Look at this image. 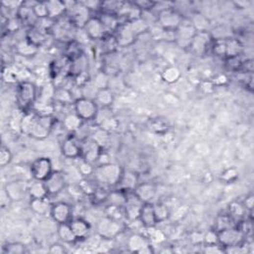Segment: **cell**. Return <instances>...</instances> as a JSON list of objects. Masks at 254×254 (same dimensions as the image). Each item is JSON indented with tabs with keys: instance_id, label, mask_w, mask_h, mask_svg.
I'll use <instances>...</instances> for the list:
<instances>
[{
	"instance_id": "6da1fadb",
	"label": "cell",
	"mask_w": 254,
	"mask_h": 254,
	"mask_svg": "<svg viewBox=\"0 0 254 254\" xmlns=\"http://www.w3.org/2000/svg\"><path fill=\"white\" fill-rule=\"evenodd\" d=\"M123 170L116 163H107L99 165L95 168L94 176L98 183L105 186H117Z\"/></svg>"
},
{
	"instance_id": "7a4b0ae2",
	"label": "cell",
	"mask_w": 254,
	"mask_h": 254,
	"mask_svg": "<svg viewBox=\"0 0 254 254\" xmlns=\"http://www.w3.org/2000/svg\"><path fill=\"white\" fill-rule=\"evenodd\" d=\"M54 125V118L51 115L35 116L28 135L35 139L43 140L50 135Z\"/></svg>"
},
{
	"instance_id": "3957f363",
	"label": "cell",
	"mask_w": 254,
	"mask_h": 254,
	"mask_svg": "<svg viewBox=\"0 0 254 254\" xmlns=\"http://www.w3.org/2000/svg\"><path fill=\"white\" fill-rule=\"evenodd\" d=\"M100 106L93 99L88 98H78L74 102V110L75 113L79 116L82 121H90L95 120Z\"/></svg>"
},
{
	"instance_id": "277c9868",
	"label": "cell",
	"mask_w": 254,
	"mask_h": 254,
	"mask_svg": "<svg viewBox=\"0 0 254 254\" xmlns=\"http://www.w3.org/2000/svg\"><path fill=\"white\" fill-rule=\"evenodd\" d=\"M122 231V226L119 221H116L108 216L102 218L97 224V232L103 239H113Z\"/></svg>"
},
{
	"instance_id": "5b68a950",
	"label": "cell",
	"mask_w": 254,
	"mask_h": 254,
	"mask_svg": "<svg viewBox=\"0 0 254 254\" xmlns=\"http://www.w3.org/2000/svg\"><path fill=\"white\" fill-rule=\"evenodd\" d=\"M80 158L93 165L98 162L102 152V147L92 137H87L80 140Z\"/></svg>"
},
{
	"instance_id": "8992f818",
	"label": "cell",
	"mask_w": 254,
	"mask_h": 254,
	"mask_svg": "<svg viewBox=\"0 0 254 254\" xmlns=\"http://www.w3.org/2000/svg\"><path fill=\"white\" fill-rule=\"evenodd\" d=\"M183 21V16L172 8H166L158 14V23L164 30L175 31Z\"/></svg>"
},
{
	"instance_id": "52a82bcc",
	"label": "cell",
	"mask_w": 254,
	"mask_h": 254,
	"mask_svg": "<svg viewBox=\"0 0 254 254\" xmlns=\"http://www.w3.org/2000/svg\"><path fill=\"white\" fill-rule=\"evenodd\" d=\"M30 172L34 180L44 182L53 172L51 160L47 157L36 159L30 166Z\"/></svg>"
},
{
	"instance_id": "ba28073f",
	"label": "cell",
	"mask_w": 254,
	"mask_h": 254,
	"mask_svg": "<svg viewBox=\"0 0 254 254\" xmlns=\"http://www.w3.org/2000/svg\"><path fill=\"white\" fill-rule=\"evenodd\" d=\"M218 237L219 244L225 249L232 246H240L244 238V233L239 229L231 227L218 231Z\"/></svg>"
},
{
	"instance_id": "9c48e42d",
	"label": "cell",
	"mask_w": 254,
	"mask_h": 254,
	"mask_svg": "<svg viewBox=\"0 0 254 254\" xmlns=\"http://www.w3.org/2000/svg\"><path fill=\"white\" fill-rule=\"evenodd\" d=\"M37 98V89L30 81H22L17 90V101L21 107L26 108L33 104Z\"/></svg>"
},
{
	"instance_id": "30bf717a",
	"label": "cell",
	"mask_w": 254,
	"mask_h": 254,
	"mask_svg": "<svg viewBox=\"0 0 254 254\" xmlns=\"http://www.w3.org/2000/svg\"><path fill=\"white\" fill-rule=\"evenodd\" d=\"M50 216L58 225L69 224L73 219V211L70 204L64 202H58L52 204Z\"/></svg>"
},
{
	"instance_id": "8fae6325",
	"label": "cell",
	"mask_w": 254,
	"mask_h": 254,
	"mask_svg": "<svg viewBox=\"0 0 254 254\" xmlns=\"http://www.w3.org/2000/svg\"><path fill=\"white\" fill-rule=\"evenodd\" d=\"M196 28L192 23L184 24V22L175 30V41L182 48H190L192 41L197 34Z\"/></svg>"
},
{
	"instance_id": "7c38bea8",
	"label": "cell",
	"mask_w": 254,
	"mask_h": 254,
	"mask_svg": "<svg viewBox=\"0 0 254 254\" xmlns=\"http://www.w3.org/2000/svg\"><path fill=\"white\" fill-rule=\"evenodd\" d=\"M46 189L50 195L61 193L67 186V177L62 171H53L52 174L44 181Z\"/></svg>"
},
{
	"instance_id": "4fadbf2b",
	"label": "cell",
	"mask_w": 254,
	"mask_h": 254,
	"mask_svg": "<svg viewBox=\"0 0 254 254\" xmlns=\"http://www.w3.org/2000/svg\"><path fill=\"white\" fill-rule=\"evenodd\" d=\"M83 31L93 40H102L105 37L106 29L100 17H91L83 26Z\"/></svg>"
},
{
	"instance_id": "5bb4252c",
	"label": "cell",
	"mask_w": 254,
	"mask_h": 254,
	"mask_svg": "<svg viewBox=\"0 0 254 254\" xmlns=\"http://www.w3.org/2000/svg\"><path fill=\"white\" fill-rule=\"evenodd\" d=\"M143 204L144 203L133 194V192L131 196L127 195V201L123 206L125 218L128 219L130 222L137 221L139 219V215Z\"/></svg>"
},
{
	"instance_id": "9a60e30c",
	"label": "cell",
	"mask_w": 254,
	"mask_h": 254,
	"mask_svg": "<svg viewBox=\"0 0 254 254\" xmlns=\"http://www.w3.org/2000/svg\"><path fill=\"white\" fill-rule=\"evenodd\" d=\"M138 184H139L138 175L135 172L128 170V171H123L117 186L119 190L125 193H130L135 190Z\"/></svg>"
},
{
	"instance_id": "2e32d148",
	"label": "cell",
	"mask_w": 254,
	"mask_h": 254,
	"mask_svg": "<svg viewBox=\"0 0 254 254\" xmlns=\"http://www.w3.org/2000/svg\"><path fill=\"white\" fill-rule=\"evenodd\" d=\"M61 151L66 158L76 159L80 157L81 154L80 141H78L75 137H68L62 143Z\"/></svg>"
},
{
	"instance_id": "e0dca14e",
	"label": "cell",
	"mask_w": 254,
	"mask_h": 254,
	"mask_svg": "<svg viewBox=\"0 0 254 254\" xmlns=\"http://www.w3.org/2000/svg\"><path fill=\"white\" fill-rule=\"evenodd\" d=\"M116 31H117V34L115 36V39H116V43L118 46H121V47L129 46L136 39V36L130 29L128 23L119 25V27L117 28Z\"/></svg>"
},
{
	"instance_id": "ac0fdd59",
	"label": "cell",
	"mask_w": 254,
	"mask_h": 254,
	"mask_svg": "<svg viewBox=\"0 0 254 254\" xmlns=\"http://www.w3.org/2000/svg\"><path fill=\"white\" fill-rule=\"evenodd\" d=\"M90 11L82 3H75L72 7V21L82 29L84 24L92 17L90 16Z\"/></svg>"
},
{
	"instance_id": "d6986e66",
	"label": "cell",
	"mask_w": 254,
	"mask_h": 254,
	"mask_svg": "<svg viewBox=\"0 0 254 254\" xmlns=\"http://www.w3.org/2000/svg\"><path fill=\"white\" fill-rule=\"evenodd\" d=\"M156 187L151 183H143L138 184V186L133 191V194L143 203H151L156 196Z\"/></svg>"
},
{
	"instance_id": "ffe728a7",
	"label": "cell",
	"mask_w": 254,
	"mask_h": 254,
	"mask_svg": "<svg viewBox=\"0 0 254 254\" xmlns=\"http://www.w3.org/2000/svg\"><path fill=\"white\" fill-rule=\"evenodd\" d=\"M138 220L141 223V225L146 229H153L158 224L154 214L153 203H149L143 204Z\"/></svg>"
},
{
	"instance_id": "44dd1931",
	"label": "cell",
	"mask_w": 254,
	"mask_h": 254,
	"mask_svg": "<svg viewBox=\"0 0 254 254\" xmlns=\"http://www.w3.org/2000/svg\"><path fill=\"white\" fill-rule=\"evenodd\" d=\"M210 41V35L206 31L197 32L195 35L190 48L198 55H203Z\"/></svg>"
},
{
	"instance_id": "7402d4cb",
	"label": "cell",
	"mask_w": 254,
	"mask_h": 254,
	"mask_svg": "<svg viewBox=\"0 0 254 254\" xmlns=\"http://www.w3.org/2000/svg\"><path fill=\"white\" fill-rule=\"evenodd\" d=\"M150 243H149L148 239L143 234L138 233V232L130 234L126 240V246L131 252L140 253L141 250H143Z\"/></svg>"
},
{
	"instance_id": "603a6c76",
	"label": "cell",
	"mask_w": 254,
	"mask_h": 254,
	"mask_svg": "<svg viewBox=\"0 0 254 254\" xmlns=\"http://www.w3.org/2000/svg\"><path fill=\"white\" fill-rule=\"evenodd\" d=\"M70 226L76 235V237L78 239H84L87 238L90 231H91V227L90 224L80 218L74 219L70 222Z\"/></svg>"
},
{
	"instance_id": "cb8c5ba5",
	"label": "cell",
	"mask_w": 254,
	"mask_h": 254,
	"mask_svg": "<svg viewBox=\"0 0 254 254\" xmlns=\"http://www.w3.org/2000/svg\"><path fill=\"white\" fill-rule=\"evenodd\" d=\"M52 204L48 201L47 198L44 199H31L30 201V207L33 213L39 216H46L50 215Z\"/></svg>"
},
{
	"instance_id": "d4e9b609",
	"label": "cell",
	"mask_w": 254,
	"mask_h": 254,
	"mask_svg": "<svg viewBox=\"0 0 254 254\" xmlns=\"http://www.w3.org/2000/svg\"><path fill=\"white\" fill-rule=\"evenodd\" d=\"M48 8V18L56 19L63 16L67 11L66 2L60 1V0H51L46 1Z\"/></svg>"
},
{
	"instance_id": "484cf974",
	"label": "cell",
	"mask_w": 254,
	"mask_h": 254,
	"mask_svg": "<svg viewBox=\"0 0 254 254\" xmlns=\"http://www.w3.org/2000/svg\"><path fill=\"white\" fill-rule=\"evenodd\" d=\"M5 192L11 201H20L25 195V187L21 182H10L6 184Z\"/></svg>"
},
{
	"instance_id": "4316f807",
	"label": "cell",
	"mask_w": 254,
	"mask_h": 254,
	"mask_svg": "<svg viewBox=\"0 0 254 254\" xmlns=\"http://www.w3.org/2000/svg\"><path fill=\"white\" fill-rule=\"evenodd\" d=\"M28 193L31 199H44L49 196L45 183L37 180H34V182L28 187Z\"/></svg>"
},
{
	"instance_id": "83f0119b",
	"label": "cell",
	"mask_w": 254,
	"mask_h": 254,
	"mask_svg": "<svg viewBox=\"0 0 254 254\" xmlns=\"http://www.w3.org/2000/svg\"><path fill=\"white\" fill-rule=\"evenodd\" d=\"M63 125L66 130L70 132H76L80 129V127L82 125V119L79 116H77L75 112L69 113L64 117Z\"/></svg>"
},
{
	"instance_id": "f1b7e54d",
	"label": "cell",
	"mask_w": 254,
	"mask_h": 254,
	"mask_svg": "<svg viewBox=\"0 0 254 254\" xmlns=\"http://www.w3.org/2000/svg\"><path fill=\"white\" fill-rule=\"evenodd\" d=\"M95 101L100 107H110L114 102V96L113 93L107 88L98 91Z\"/></svg>"
},
{
	"instance_id": "f546056e",
	"label": "cell",
	"mask_w": 254,
	"mask_h": 254,
	"mask_svg": "<svg viewBox=\"0 0 254 254\" xmlns=\"http://www.w3.org/2000/svg\"><path fill=\"white\" fill-rule=\"evenodd\" d=\"M58 235L60 237V239L65 242V243H74L77 240V238L76 237L71 226H70V223L69 224H61V225H58Z\"/></svg>"
},
{
	"instance_id": "4dcf8cb0",
	"label": "cell",
	"mask_w": 254,
	"mask_h": 254,
	"mask_svg": "<svg viewBox=\"0 0 254 254\" xmlns=\"http://www.w3.org/2000/svg\"><path fill=\"white\" fill-rule=\"evenodd\" d=\"M161 77L167 83H175L181 77V71L175 66H169L162 72Z\"/></svg>"
},
{
	"instance_id": "1f68e13d",
	"label": "cell",
	"mask_w": 254,
	"mask_h": 254,
	"mask_svg": "<svg viewBox=\"0 0 254 254\" xmlns=\"http://www.w3.org/2000/svg\"><path fill=\"white\" fill-rule=\"evenodd\" d=\"M106 200L108 202V205H114V206H124L126 201H127V193L121 191V190H116L108 194L106 197Z\"/></svg>"
},
{
	"instance_id": "d6a6232c",
	"label": "cell",
	"mask_w": 254,
	"mask_h": 254,
	"mask_svg": "<svg viewBox=\"0 0 254 254\" xmlns=\"http://www.w3.org/2000/svg\"><path fill=\"white\" fill-rule=\"evenodd\" d=\"M17 53L21 56H25V57H30V56H33L37 53L38 51V46L34 45L33 43H31V42L29 40H24V41H21L19 42V43L17 44Z\"/></svg>"
},
{
	"instance_id": "836d02e7",
	"label": "cell",
	"mask_w": 254,
	"mask_h": 254,
	"mask_svg": "<svg viewBox=\"0 0 254 254\" xmlns=\"http://www.w3.org/2000/svg\"><path fill=\"white\" fill-rule=\"evenodd\" d=\"M53 99L61 103V104H70L71 102H75L73 99V94L69 90L65 88H57L54 90V96Z\"/></svg>"
},
{
	"instance_id": "e575fe53",
	"label": "cell",
	"mask_w": 254,
	"mask_h": 254,
	"mask_svg": "<svg viewBox=\"0 0 254 254\" xmlns=\"http://www.w3.org/2000/svg\"><path fill=\"white\" fill-rule=\"evenodd\" d=\"M88 67V61L82 55H78L71 65V72L76 76H81Z\"/></svg>"
},
{
	"instance_id": "d590c367",
	"label": "cell",
	"mask_w": 254,
	"mask_h": 254,
	"mask_svg": "<svg viewBox=\"0 0 254 254\" xmlns=\"http://www.w3.org/2000/svg\"><path fill=\"white\" fill-rule=\"evenodd\" d=\"M102 24L104 25L106 31L108 30H117L119 27V21L116 15L114 14H109V13H103L102 17L100 18Z\"/></svg>"
},
{
	"instance_id": "8d00e7d4",
	"label": "cell",
	"mask_w": 254,
	"mask_h": 254,
	"mask_svg": "<svg viewBox=\"0 0 254 254\" xmlns=\"http://www.w3.org/2000/svg\"><path fill=\"white\" fill-rule=\"evenodd\" d=\"M128 24H129L130 29L132 30V32L134 33V35L136 37L138 35L146 32L148 30V28H149L147 21L145 19H143L142 17H140L138 19H135L133 21H130V22H128Z\"/></svg>"
},
{
	"instance_id": "74e56055",
	"label": "cell",
	"mask_w": 254,
	"mask_h": 254,
	"mask_svg": "<svg viewBox=\"0 0 254 254\" xmlns=\"http://www.w3.org/2000/svg\"><path fill=\"white\" fill-rule=\"evenodd\" d=\"M153 207H154V214L158 223L165 222L169 218V216H170V210H169L167 205L163 203H155L153 204Z\"/></svg>"
},
{
	"instance_id": "f35d334b",
	"label": "cell",
	"mask_w": 254,
	"mask_h": 254,
	"mask_svg": "<svg viewBox=\"0 0 254 254\" xmlns=\"http://www.w3.org/2000/svg\"><path fill=\"white\" fill-rule=\"evenodd\" d=\"M92 82L94 83V86L96 87V89L98 91L107 89L108 88V82H109L108 76L103 72H100L95 76Z\"/></svg>"
},
{
	"instance_id": "ab89813d",
	"label": "cell",
	"mask_w": 254,
	"mask_h": 254,
	"mask_svg": "<svg viewBox=\"0 0 254 254\" xmlns=\"http://www.w3.org/2000/svg\"><path fill=\"white\" fill-rule=\"evenodd\" d=\"M27 40H29L31 43H33L34 45L39 47L40 44L43 43L45 38H44L43 33H42L39 29H31L28 33Z\"/></svg>"
},
{
	"instance_id": "60d3db41",
	"label": "cell",
	"mask_w": 254,
	"mask_h": 254,
	"mask_svg": "<svg viewBox=\"0 0 254 254\" xmlns=\"http://www.w3.org/2000/svg\"><path fill=\"white\" fill-rule=\"evenodd\" d=\"M34 14L39 19L48 18V8L46 1L45 2H35L33 6Z\"/></svg>"
},
{
	"instance_id": "b9f144b4",
	"label": "cell",
	"mask_w": 254,
	"mask_h": 254,
	"mask_svg": "<svg viewBox=\"0 0 254 254\" xmlns=\"http://www.w3.org/2000/svg\"><path fill=\"white\" fill-rule=\"evenodd\" d=\"M3 252L8 253V254H22L26 252V248L23 244L21 243H9L6 246L3 247Z\"/></svg>"
},
{
	"instance_id": "7bdbcfd3",
	"label": "cell",
	"mask_w": 254,
	"mask_h": 254,
	"mask_svg": "<svg viewBox=\"0 0 254 254\" xmlns=\"http://www.w3.org/2000/svg\"><path fill=\"white\" fill-rule=\"evenodd\" d=\"M231 218L229 216H221L217 219V223L215 226V230L217 231H221L223 229L231 228Z\"/></svg>"
},
{
	"instance_id": "ee69618b",
	"label": "cell",
	"mask_w": 254,
	"mask_h": 254,
	"mask_svg": "<svg viewBox=\"0 0 254 254\" xmlns=\"http://www.w3.org/2000/svg\"><path fill=\"white\" fill-rule=\"evenodd\" d=\"M213 51L219 57L227 56V41L224 39L217 40L214 44Z\"/></svg>"
},
{
	"instance_id": "f6af8a7d",
	"label": "cell",
	"mask_w": 254,
	"mask_h": 254,
	"mask_svg": "<svg viewBox=\"0 0 254 254\" xmlns=\"http://www.w3.org/2000/svg\"><path fill=\"white\" fill-rule=\"evenodd\" d=\"M79 189L81 192L86 193L87 195H94L97 192V187L96 184L91 182L88 179H83L80 183H79Z\"/></svg>"
},
{
	"instance_id": "bcb514c9",
	"label": "cell",
	"mask_w": 254,
	"mask_h": 254,
	"mask_svg": "<svg viewBox=\"0 0 254 254\" xmlns=\"http://www.w3.org/2000/svg\"><path fill=\"white\" fill-rule=\"evenodd\" d=\"M11 161H12V154L10 150L7 147L2 146L1 149H0V166L5 167L9 165Z\"/></svg>"
},
{
	"instance_id": "7dc6e473",
	"label": "cell",
	"mask_w": 254,
	"mask_h": 254,
	"mask_svg": "<svg viewBox=\"0 0 254 254\" xmlns=\"http://www.w3.org/2000/svg\"><path fill=\"white\" fill-rule=\"evenodd\" d=\"M78 171L82 176H90V175H94L95 172V167L93 164L86 162V161H81L79 166H78Z\"/></svg>"
},
{
	"instance_id": "c3c4849f",
	"label": "cell",
	"mask_w": 254,
	"mask_h": 254,
	"mask_svg": "<svg viewBox=\"0 0 254 254\" xmlns=\"http://www.w3.org/2000/svg\"><path fill=\"white\" fill-rule=\"evenodd\" d=\"M238 177V172L235 168H229L222 174V180L226 183H231Z\"/></svg>"
},
{
	"instance_id": "681fc988",
	"label": "cell",
	"mask_w": 254,
	"mask_h": 254,
	"mask_svg": "<svg viewBox=\"0 0 254 254\" xmlns=\"http://www.w3.org/2000/svg\"><path fill=\"white\" fill-rule=\"evenodd\" d=\"M203 242L206 245H211V244H219V237H218V231L215 229L208 230L204 235H203Z\"/></svg>"
},
{
	"instance_id": "f907efd6",
	"label": "cell",
	"mask_w": 254,
	"mask_h": 254,
	"mask_svg": "<svg viewBox=\"0 0 254 254\" xmlns=\"http://www.w3.org/2000/svg\"><path fill=\"white\" fill-rule=\"evenodd\" d=\"M134 5L140 9L141 11H149L151 9H153L155 7V5L157 4L156 2H153V1H148V0H143V1H136V2H133Z\"/></svg>"
},
{
	"instance_id": "816d5d0a",
	"label": "cell",
	"mask_w": 254,
	"mask_h": 254,
	"mask_svg": "<svg viewBox=\"0 0 254 254\" xmlns=\"http://www.w3.org/2000/svg\"><path fill=\"white\" fill-rule=\"evenodd\" d=\"M49 252L53 253V254H64L66 252L64 246H62L59 243H55L53 244L50 248H49Z\"/></svg>"
},
{
	"instance_id": "f5cc1de1",
	"label": "cell",
	"mask_w": 254,
	"mask_h": 254,
	"mask_svg": "<svg viewBox=\"0 0 254 254\" xmlns=\"http://www.w3.org/2000/svg\"><path fill=\"white\" fill-rule=\"evenodd\" d=\"M253 205H254V196H253L252 194H250L249 196L246 197V199H245V201H244L243 206H244V208H246L247 210L252 211Z\"/></svg>"
}]
</instances>
